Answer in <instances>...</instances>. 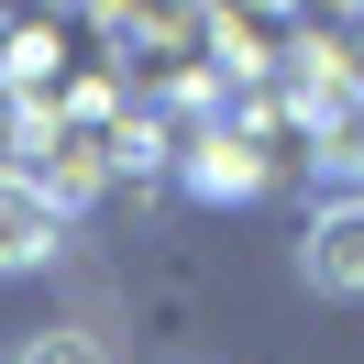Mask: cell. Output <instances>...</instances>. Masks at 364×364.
<instances>
[{"label": "cell", "instance_id": "cell-1", "mask_svg": "<svg viewBox=\"0 0 364 364\" xmlns=\"http://www.w3.org/2000/svg\"><path fill=\"white\" fill-rule=\"evenodd\" d=\"M23 155H45V166H23V177L45 188V210L67 221V210H89L100 188H111V166H122V122H111V100H77L67 122L45 111V133H33Z\"/></svg>", "mask_w": 364, "mask_h": 364}, {"label": "cell", "instance_id": "cell-2", "mask_svg": "<svg viewBox=\"0 0 364 364\" xmlns=\"http://www.w3.org/2000/svg\"><path fill=\"white\" fill-rule=\"evenodd\" d=\"M298 287H309V298H342V309L364 298V199L309 210V232H298Z\"/></svg>", "mask_w": 364, "mask_h": 364}, {"label": "cell", "instance_id": "cell-3", "mask_svg": "<svg viewBox=\"0 0 364 364\" xmlns=\"http://www.w3.org/2000/svg\"><path fill=\"white\" fill-rule=\"evenodd\" d=\"M55 232H67V221L45 210V188H33L23 166H0V276H33L55 254Z\"/></svg>", "mask_w": 364, "mask_h": 364}, {"label": "cell", "instance_id": "cell-4", "mask_svg": "<svg viewBox=\"0 0 364 364\" xmlns=\"http://www.w3.org/2000/svg\"><path fill=\"white\" fill-rule=\"evenodd\" d=\"M188 188H199V199H254V188H265V155H254L243 133H199L188 144Z\"/></svg>", "mask_w": 364, "mask_h": 364}, {"label": "cell", "instance_id": "cell-5", "mask_svg": "<svg viewBox=\"0 0 364 364\" xmlns=\"http://www.w3.org/2000/svg\"><path fill=\"white\" fill-rule=\"evenodd\" d=\"M298 111H309V122H342V111H353V67H342L331 45L298 55Z\"/></svg>", "mask_w": 364, "mask_h": 364}, {"label": "cell", "instance_id": "cell-6", "mask_svg": "<svg viewBox=\"0 0 364 364\" xmlns=\"http://www.w3.org/2000/svg\"><path fill=\"white\" fill-rule=\"evenodd\" d=\"M320 188H331V199H364V133H353V144H331V155H320Z\"/></svg>", "mask_w": 364, "mask_h": 364}, {"label": "cell", "instance_id": "cell-7", "mask_svg": "<svg viewBox=\"0 0 364 364\" xmlns=\"http://www.w3.org/2000/svg\"><path fill=\"white\" fill-rule=\"evenodd\" d=\"M23 364H100V342H89V331H33Z\"/></svg>", "mask_w": 364, "mask_h": 364}]
</instances>
